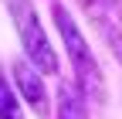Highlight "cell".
Masks as SVG:
<instances>
[{
	"mask_svg": "<svg viewBox=\"0 0 122 119\" xmlns=\"http://www.w3.org/2000/svg\"><path fill=\"white\" fill-rule=\"evenodd\" d=\"M4 7L10 14V24L17 27L24 58H30L44 75H58V51H54L51 38L44 34V24L37 17L34 4H30V0H4Z\"/></svg>",
	"mask_w": 122,
	"mask_h": 119,
	"instance_id": "7a4b0ae2",
	"label": "cell"
},
{
	"mask_svg": "<svg viewBox=\"0 0 122 119\" xmlns=\"http://www.w3.org/2000/svg\"><path fill=\"white\" fill-rule=\"evenodd\" d=\"M81 7L88 10L92 24L98 27V34L109 44V51L122 61V7L115 0H81Z\"/></svg>",
	"mask_w": 122,
	"mask_h": 119,
	"instance_id": "277c9868",
	"label": "cell"
},
{
	"mask_svg": "<svg viewBox=\"0 0 122 119\" xmlns=\"http://www.w3.org/2000/svg\"><path fill=\"white\" fill-rule=\"evenodd\" d=\"M54 27L61 34V44L68 51V61H71V71H75V85L85 92V99L92 102H105V75H102V65L95 51L88 48V38L81 34V27L75 24L71 10L54 4Z\"/></svg>",
	"mask_w": 122,
	"mask_h": 119,
	"instance_id": "6da1fadb",
	"label": "cell"
},
{
	"mask_svg": "<svg viewBox=\"0 0 122 119\" xmlns=\"http://www.w3.org/2000/svg\"><path fill=\"white\" fill-rule=\"evenodd\" d=\"M0 119H24L20 92L10 85V78L4 75V68H0Z\"/></svg>",
	"mask_w": 122,
	"mask_h": 119,
	"instance_id": "8992f818",
	"label": "cell"
},
{
	"mask_svg": "<svg viewBox=\"0 0 122 119\" xmlns=\"http://www.w3.org/2000/svg\"><path fill=\"white\" fill-rule=\"evenodd\" d=\"M14 88L20 92V99L41 119L51 112V99H48V88H44V71L30 61V58H17V61H14Z\"/></svg>",
	"mask_w": 122,
	"mask_h": 119,
	"instance_id": "3957f363",
	"label": "cell"
},
{
	"mask_svg": "<svg viewBox=\"0 0 122 119\" xmlns=\"http://www.w3.org/2000/svg\"><path fill=\"white\" fill-rule=\"evenodd\" d=\"M54 119H88V99L75 82H61L54 95Z\"/></svg>",
	"mask_w": 122,
	"mask_h": 119,
	"instance_id": "5b68a950",
	"label": "cell"
}]
</instances>
